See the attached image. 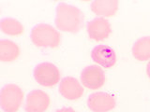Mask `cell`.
<instances>
[{"mask_svg":"<svg viewBox=\"0 0 150 112\" xmlns=\"http://www.w3.org/2000/svg\"><path fill=\"white\" fill-rule=\"evenodd\" d=\"M132 55L138 61L150 60V36L139 38L132 47Z\"/></svg>","mask_w":150,"mask_h":112,"instance_id":"obj_13","label":"cell"},{"mask_svg":"<svg viewBox=\"0 0 150 112\" xmlns=\"http://www.w3.org/2000/svg\"><path fill=\"white\" fill-rule=\"evenodd\" d=\"M31 40L40 48H56L61 42L60 33L46 23H39L31 31Z\"/></svg>","mask_w":150,"mask_h":112,"instance_id":"obj_2","label":"cell"},{"mask_svg":"<svg viewBox=\"0 0 150 112\" xmlns=\"http://www.w3.org/2000/svg\"><path fill=\"white\" fill-rule=\"evenodd\" d=\"M23 101V92L16 84H7L1 89L0 105L4 112H16Z\"/></svg>","mask_w":150,"mask_h":112,"instance_id":"obj_3","label":"cell"},{"mask_svg":"<svg viewBox=\"0 0 150 112\" xmlns=\"http://www.w3.org/2000/svg\"><path fill=\"white\" fill-rule=\"evenodd\" d=\"M146 73H147V76L150 78V62L147 64V66H146Z\"/></svg>","mask_w":150,"mask_h":112,"instance_id":"obj_16","label":"cell"},{"mask_svg":"<svg viewBox=\"0 0 150 112\" xmlns=\"http://www.w3.org/2000/svg\"><path fill=\"white\" fill-rule=\"evenodd\" d=\"M61 74L59 69L52 63L39 64L34 69V78L36 81L44 87H54L60 80Z\"/></svg>","mask_w":150,"mask_h":112,"instance_id":"obj_4","label":"cell"},{"mask_svg":"<svg viewBox=\"0 0 150 112\" xmlns=\"http://www.w3.org/2000/svg\"><path fill=\"white\" fill-rule=\"evenodd\" d=\"M118 5L116 0H96L91 3V10L98 16L111 17L118 10Z\"/></svg>","mask_w":150,"mask_h":112,"instance_id":"obj_11","label":"cell"},{"mask_svg":"<svg viewBox=\"0 0 150 112\" xmlns=\"http://www.w3.org/2000/svg\"><path fill=\"white\" fill-rule=\"evenodd\" d=\"M56 112H76L71 107H62V108L57 109Z\"/></svg>","mask_w":150,"mask_h":112,"instance_id":"obj_15","label":"cell"},{"mask_svg":"<svg viewBox=\"0 0 150 112\" xmlns=\"http://www.w3.org/2000/svg\"><path fill=\"white\" fill-rule=\"evenodd\" d=\"M115 97L109 93L98 92H94L87 99V106L93 112H107L115 108Z\"/></svg>","mask_w":150,"mask_h":112,"instance_id":"obj_6","label":"cell"},{"mask_svg":"<svg viewBox=\"0 0 150 112\" xmlns=\"http://www.w3.org/2000/svg\"><path fill=\"white\" fill-rule=\"evenodd\" d=\"M91 57L94 62L105 68L112 67L116 62V55L115 50L111 47L106 45L96 46L92 50Z\"/></svg>","mask_w":150,"mask_h":112,"instance_id":"obj_9","label":"cell"},{"mask_svg":"<svg viewBox=\"0 0 150 112\" xmlns=\"http://www.w3.org/2000/svg\"><path fill=\"white\" fill-rule=\"evenodd\" d=\"M55 25L59 30L76 34L83 25V15L77 7L60 3L56 7Z\"/></svg>","mask_w":150,"mask_h":112,"instance_id":"obj_1","label":"cell"},{"mask_svg":"<svg viewBox=\"0 0 150 112\" xmlns=\"http://www.w3.org/2000/svg\"><path fill=\"white\" fill-rule=\"evenodd\" d=\"M81 81L84 87L91 90H97L105 83V75L103 70L98 65H89L83 69Z\"/></svg>","mask_w":150,"mask_h":112,"instance_id":"obj_5","label":"cell"},{"mask_svg":"<svg viewBox=\"0 0 150 112\" xmlns=\"http://www.w3.org/2000/svg\"><path fill=\"white\" fill-rule=\"evenodd\" d=\"M49 106V95L41 90H34L28 93L25 109L26 112H45Z\"/></svg>","mask_w":150,"mask_h":112,"instance_id":"obj_7","label":"cell"},{"mask_svg":"<svg viewBox=\"0 0 150 112\" xmlns=\"http://www.w3.org/2000/svg\"><path fill=\"white\" fill-rule=\"evenodd\" d=\"M59 92L68 100H77L83 94V88L75 78L66 77L60 82Z\"/></svg>","mask_w":150,"mask_h":112,"instance_id":"obj_10","label":"cell"},{"mask_svg":"<svg viewBox=\"0 0 150 112\" xmlns=\"http://www.w3.org/2000/svg\"><path fill=\"white\" fill-rule=\"evenodd\" d=\"M20 55V49L16 43L11 40L2 39L0 41V61L13 62Z\"/></svg>","mask_w":150,"mask_h":112,"instance_id":"obj_12","label":"cell"},{"mask_svg":"<svg viewBox=\"0 0 150 112\" xmlns=\"http://www.w3.org/2000/svg\"><path fill=\"white\" fill-rule=\"evenodd\" d=\"M112 32L109 21L105 18H96L87 23L88 36L96 41H101L107 38Z\"/></svg>","mask_w":150,"mask_h":112,"instance_id":"obj_8","label":"cell"},{"mask_svg":"<svg viewBox=\"0 0 150 112\" xmlns=\"http://www.w3.org/2000/svg\"><path fill=\"white\" fill-rule=\"evenodd\" d=\"M0 29L8 36H20L23 32V24L13 18H4L0 22Z\"/></svg>","mask_w":150,"mask_h":112,"instance_id":"obj_14","label":"cell"}]
</instances>
